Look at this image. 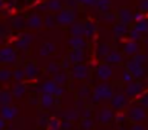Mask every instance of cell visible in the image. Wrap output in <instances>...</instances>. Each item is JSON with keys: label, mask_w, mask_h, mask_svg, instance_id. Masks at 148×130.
<instances>
[{"label": "cell", "mask_w": 148, "mask_h": 130, "mask_svg": "<svg viewBox=\"0 0 148 130\" xmlns=\"http://www.w3.org/2000/svg\"><path fill=\"white\" fill-rule=\"evenodd\" d=\"M144 90V84L139 83V81H131L128 83L126 85V95L128 97H136V95H141Z\"/></svg>", "instance_id": "obj_10"}, {"label": "cell", "mask_w": 148, "mask_h": 130, "mask_svg": "<svg viewBox=\"0 0 148 130\" xmlns=\"http://www.w3.org/2000/svg\"><path fill=\"white\" fill-rule=\"evenodd\" d=\"M80 127L82 129H92L93 127V121L90 117H83L82 123H80Z\"/></svg>", "instance_id": "obj_43"}, {"label": "cell", "mask_w": 148, "mask_h": 130, "mask_svg": "<svg viewBox=\"0 0 148 130\" xmlns=\"http://www.w3.org/2000/svg\"><path fill=\"white\" fill-rule=\"evenodd\" d=\"M12 93H13V95H15L16 98H22V97L25 95V93H26V87L22 84V81H18V84L13 87Z\"/></svg>", "instance_id": "obj_28"}, {"label": "cell", "mask_w": 148, "mask_h": 130, "mask_svg": "<svg viewBox=\"0 0 148 130\" xmlns=\"http://www.w3.org/2000/svg\"><path fill=\"white\" fill-rule=\"evenodd\" d=\"M77 94H79V98H87V97H90V88L89 87H86V85H83V87H80V90L77 91Z\"/></svg>", "instance_id": "obj_38"}, {"label": "cell", "mask_w": 148, "mask_h": 130, "mask_svg": "<svg viewBox=\"0 0 148 130\" xmlns=\"http://www.w3.org/2000/svg\"><path fill=\"white\" fill-rule=\"evenodd\" d=\"M13 93L10 91H2V104H12L13 101Z\"/></svg>", "instance_id": "obj_34"}, {"label": "cell", "mask_w": 148, "mask_h": 130, "mask_svg": "<svg viewBox=\"0 0 148 130\" xmlns=\"http://www.w3.org/2000/svg\"><path fill=\"white\" fill-rule=\"evenodd\" d=\"M79 3L84 5V6H96V2L97 0H77Z\"/></svg>", "instance_id": "obj_52"}, {"label": "cell", "mask_w": 148, "mask_h": 130, "mask_svg": "<svg viewBox=\"0 0 148 130\" xmlns=\"http://www.w3.org/2000/svg\"><path fill=\"white\" fill-rule=\"evenodd\" d=\"M110 52H112L110 45H108V43H99V45H97L96 53H97V56H99V58H103V59H105Z\"/></svg>", "instance_id": "obj_25"}, {"label": "cell", "mask_w": 148, "mask_h": 130, "mask_svg": "<svg viewBox=\"0 0 148 130\" xmlns=\"http://www.w3.org/2000/svg\"><path fill=\"white\" fill-rule=\"evenodd\" d=\"M116 16H118V20H119V22H122V23L129 25L131 22H134V13H132L129 9H125V7L118 9Z\"/></svg>", "instance_id": "obj_12"}, {"label": "cell", "mask_w": 148, "mask_h": 130, "mask_svg": "<svg viewBox=\"0 0 148 130\" xmlns=\"http://www.w3.org/2000/svg\"><path fill=\"white\" fill-rule=\"evenodd\" d=\"M39 103L42 106V108H51L54 104H55V95L54 94H48V93H42L41 98H39Z\"/></svg>", "instance_id": "obj_15"}, {"label": "cell", "mask_w": 148, "mask_h": 130, "mask_svg": "<svg viewBox=\"0 0 148 130\" xmlns=\"http://www.w3.org/2000/svg\"><path fill=\"white\" fill-rule=\"evenodd\" d=\"M36 103H38L36 98H31V101H29V104H36Z\"/></svg>", "instance_id": "obj_59"}, {"label": "cell", "mask_w": 148, "mask_h": 130, "mask_svg": "<svg viewBox=\"0 0 148 130\" xmlns=\"http://www.w3.org/2000/svg\"><path fill=\"white\" fill-rule=\"evenodd\" d=\"M139 104L148 106V94H142V95L139 97Z\"/></svg>", "instance_id": "obj_54"}, {"label": "cell", "mask_w": 148, "mask_h": 130, "mask_svg": "<svg viewBox=\"0 0 148 130\" xmlns=\"http://www.w3.org/2000/svg\"><path fill=\"white\" fill-rule=\"evenodd\" d=\"M64 3L67 7H71V9H77V5H79L77 0H64Z\"/></svg>", "instance_id": "obj_47"}, {"label": "cell", "mask_w": 148, "mask_h": 130, "mask_svg": "<svg viewBox=\"0 0 148 130\" xmlns=\"http://www.w3.org/2000/svg\"><path fill=\"white\" fill-rule=\"evenodd\" d=\"M142 19H144V12H139V13H135V15H134V20L139 22V20H142Z\"/></svg>", "instance_id": "obj_55"}, {"label": "cell", "mask_w": 148, "mask_h": 130, "mask_svg": "<svg viewBox=\"0 0 148 130\" xmlns=\"http://www.w3.org/2000/svg\"><path fill=\"white\" fill-rule=\"evenodd\" d=\"M5 127H6V120H5L2 116H0V130L5 129Z\"/></svg>", "instance_id": "obj_58"}, {"label": "cell", "mask_w": 148, "mask_h": 130, "mask_svg": "<svg viewBox=\"0 0 148 130\" xmlns=\"http://www.w3.org/2000/svg\"><path fill=\"white\" fill-rule=\"evenodd\" d=\"M138 51H139V45H138V41H134V39H131L129 42H126L125 45H123V52L126 53V55H135V53H138Z\"/></svg>", "instance_id": "obj_20"}, {"label": "cell", "mask_w": 148, "mask_h": 130, "mask_svg": "<svg viewBox=\"0 0 148 130\" xmlns=\"http://www.w3.org/2000/svg\"><path fill=\"white\" fill-rule=\"evenodd\" d=\"M134 28H135V29H138L141 33H148V20L142 19V20L136 22V25H135Z\"/></svg>", "instance_id": "obj_33"}, {"label": "cell", "mask_w": 148, "mask_h": 130, "mask_svg": "<svg viewBox=\"0 0 148 130\" xmlns=\"http://www.w3.org/2000/svg\"><path fill=\"white\" fill-rule=\"evenodd\" d=\"M54 52H55V45L52 42H45L39 48V55L41 56H48V55H51Z\"/></svg>", "instance_id": "obj_24"}, {"label": "cell", "mask_w": 148, "mask_h": 130, "mask_svg": "<svg viewBox=\"0 0 148 130\" xmlns=\"http://www.w3.org/2000/svg\"><path fill=\"white\" fill-rule=\"evenodd\" d=\"M54 81L58 85H64L68 81V75L65 72H57V74H54Z\"/></svg>", "instance_id": "obj_32"}, {"label": "cell", "mask_w": 148, "mask_h": 130, "mask_svg": "<svg viewBox=\"0 0 148 130\" xmlns=\"http://www.w3.org/2000/svg\"><path fill=\"white\" fill-rule=\"evenodd\" d=\"M58 88H60V85L52 80V81H47V83H44L42 84V87H41V91L42 93H48V94H57V91H58Z\"/></svg>", "instance_id": "obj_22"}, {"label": "cell", "mask_w": 148, "mask_h": 130, "mask_svg": "<svg viewBox=\"0 0 148 130\" xmlns=\"http://www.w3.org/2000/svg\"><path fill=\"white\" fill-rule=\"evenodd\" d=\"M44 23H45L47 28H54V26L57 25L55 16H52V15H47V16L44 18Z\"/></svg>", "instance_id": "obj_37"}, {"label": "cell", "mask_w": 148, "mask_h": 130, "mask_svg": "<svg viewBox=\"0 0 148 130\" xmlns=\"http://www.w3.org/2000/svg\"><path fill=\"white\" fill-rule=\"evenodd\" d=\"M60 64H57V62H49L48 65H47V72L48 74H51V75H54V74H57V72H60Z\"/></svg>", "instance_id": "obj_35"}, {"label": "cell", "mask_w": 148, "mask_h": 130, "mask_svg": "<svg viewBox=\"0 0 148 130\" xmlns=\"http://www.w3.org/2000/svg\"><path fill=\"white\" fill-rule=\"evenodd\" d=\"M115 118V114H113V111H112V108H102L100 111H99V114H97V121L99 123H102V124H108V123H110L112 120Z\"/></svg>", "instance_id": "obj_13"}, {"label": "cell", "mask_w": 148, "mask_h": 130, "mask_svg": "<svg viewBox=\"0 0 148 130\" xmlns=\"http://www.w3.org/2000/svg\"><path fill=\"white\" fill-rule=\"evenodd\" d=\"M113 97V90L112 87L108 84V83H102L99 84L95 91H93V95H92V101L93 103H99L102 100H110Z\"/></svg>", "instance_id": "obj_1"}, {"label": "cell", "mask_w": 148, "mask_h": 130, "mask_svg": "<svg viewBox=\"0 0 148 130\" xmlns=\"http://www.w3.org/2000/svg\"><path fill=\"white\" fill-rule=\"evenodd\" d=\"M32 42H34V36L31 33H22L18 38V41H16V48L18 49H22V51H26L31 46Z\"/></svg>", "instance_id": "obj_11"}, {"label": "cell", "mask_w": 148, "mask_h": 130, "mask_svg": "<svg viewBox=\"0 0 148 130\" xmlns=\"http://www.w3.org/2000/svg\"><path fill=\"white\" fill-rule=\"evenodd\" d=\"M80 113H82V116H83V117H90V116H92L90 110H89V108H86V107H84V108H83Z\"/></svg>", "instance_id": "obj_56"}, {"label": "cell", "mask_w": 148, "mask_h": 130, "mask_svg": "<svg viewBox=\"0 0 148 130\" xmlns=\"http://www.w3.org/2000/svg\"><path fill=\"white\" fill-rule=\"evenodd\" d=\"M145 129V126H142V124H134L132 126V130H144Z\"/></svg>", "instance_id": "obj_57"}, {"label": "cell", "mask_w": 148, "mask_h": 130, "mask_svg": "<svg viewBox=\"0 0 148 130\" xmlns=\"http://www.w3.org/2000/svg\"><path fill=\"white\" fill-rule=\"evenodd\" d=\"M19 114V108L12 106V104H2L0 106V116H2L6 121L15 120V117H18Z\"/></svg>", "instance_id": "obj_6"}, {"label": "cell", "mask_w": 148, "mask_h": 130, "mask_svg": "<svg viewBox=\"0 0 148 130\" xmlns=\"http://www.w3.org/2000/svg\"><path fill=\"white\" fill-rule=\"evenodd\" d=\"M95 33H96V25L90 20L84 22V36L92 38V36H95Z\"/></svg>", "instance_id": "obj_29"}, {"label": "cell", "mask_w": 148, "mask_h": 130, "mask_svg": "<svg viewBox=\"0 0 148 130\" xmlns=\"http://www.w3.org/2000/svg\"><path fill=\"white\" fill-rule=\"evenodd\" d=\"M122 61H123L122 53H121V52H116V51H112V52L105 58V62H108V64H110V65H118V64H121Z\"/></svg>", "instance_id": "obj_21"}, {"label": "cell", "mask_w": 148, "mask_h": 130, "mask_svg": "<svg viewBox=\"0 0 148 130\" xmlns=\"http://www.w3.org/2000/svg\"><path fill=\"white\" fill-rule=\"evenodd\" d=\"M70 33L76 36H83L84 35V23L82 22H74L70 25Z\"/></svg>", "instance_id": "obj_23"}, {"label": "cell", "mask_w": 148, "mask_h": 130, "mask_svg": "<svg viewBox=\"0 0 148 130\" xmlns=\"http://www.w3.org/2000/svg\"><path fill=\"white\" fill-rule=\"evenodd\" d=\"M16 51L10 46H6L3 49H0V64H15L16 62Z\"/></svg>", "instance_id": "obj_7"}, {"label": "cell", "mask_w": 148, "mask_h": 130, "mask_svg": "<svg viewBox=\"0 0 148 130\" xmlns=\"http://www.w3.org/2000/svg\"><path fill=\"white\" fill-rule=\"evenodd\" d=\"M3 3H5V2H3V0H0V9H2V7H3Z\"/></svg>", "instance_id": "obj_60"}, {"label": "cell", "mask_w": 148, "mask_h": 130, "mask_svg": "<svg viewBox=\"0 0 148 130\" xmlns=\"http://www.w3.org/2000/svg\"><path fill=\"white\" fill-rule=\"evenodd\" d=\"M132 80H134V75H132V74H131L128 70L122 72V81H125V83L128 84V83H131Z\"/></svg>", "instance_id": "obj_46"}, {"label": "cell", "mask_w": 148, "mask_h": 130, "mask_svg": "<svg viewBox=\"0 0 148 130\" xmlns=\"http://www.w3.org/2000/svg\"><path fill=\"white\" fill-rule=\"evenodd\" d=\"M68 46L71 49H84L86 48V41H84L83 36L71 35V38L68 39Z\"/></svg>", "instance_id": "obj_14"}, {"label": "cell", "mask_w": 148, "mask_h": 130, "mask_svg": "<svg viewBox=\"0 0 148 130\" xmlns=\"http://www.w3.org/2000/svg\"><path fill=\"white\" fill-rule=\"evenodd\" d=\"M0 106H2V91H0Z\"/></svg>", "instance_id": "obj_61"}, {"label": "cell", "mask_w": 148, "mask_h": 130, "mask_svg": "<svg viewBox=\"0 0 148 130\" xmlns=\"http://www.w3.org/2000/svg\"><path fill=\"white\" fill-rule=\"evenodd\" d=\"M48 129H51V130H57V129H61V121L58 120V118H49V121H48V126H47Z\"/></svg>", "instance_id": "obj_40"}, {"label": "cell", "mask_w": 148, "mask_h": 130, "mask_svg": "<svg viewBox=\"0 0 148 130\" xmlns=\"http://www.w3.org/2000/svg\"><path fill=\"white\" fill-rule=\"evenodd\" d=\"M12 26H13L15 29H22V28L25 26V20H23L22 18H13V19H12Z\"/></svg>", "instance_id": "obj_41"}, {"label": "cell", "mask_w": 148, "mask_h": 130, "mask_svg": "<svg viewBox=\"0 0 148 130\" xmlns=\"http://www.w3.org/2000/svg\"><path fill=\"white\" fill-rule=\"evenodd\" d=\"M48 121H49V117H48L47 114H41V116L38 117V126H41V127L48 126Z\"/></svg>", "instance_id": "obj_45"}, {"label": "cell", "mask_w": 148, "mask_h": 130, "mask_svg": "<svg viewBox=\"0 0 148 130\" xmlns=\"http://www.w3.org/2000/svg\"><path fill=\"white\" fill-rule=\"evenodd\" d=\"M126 70L134 75V78L136 80H142L145 77V68H144V65L142 64H138L136 61L131 59L126 62Z\"/></svg>", "instance_id": "obj_5"}, {"label": "cell", "mask_w": 148, "mask_h": 130, "mask_svg": "<svg viewBox=\"0 0 148 130\" xmlns=\"http://www.w3.org/2000/svg\"><path fill=\"white\" fill-rule=\"evenodd\" d=\"M84 107H86V104H84V98H79V100L76 101V108H77L79 111H82Z\"/></svg>", "instance_id": "obj_51"}, {"label": "cell", "mask_w": 148, "mask_h": 130, "mask_svg": "<svg viewBox=\"0 0 148 130\" xmlns=\"http://www.w3.org/2000/svg\"><path fill=\"white\" fill-rule=\"evenodd\" d=\"M25 75H26V78L28 80H34V78H36L38 77V72H39V70H38V67L34 64V62H28L26 65H25Z\"/></svg>", "instance_id": "obj_17"}, {"label": "cell", "mask_w": 148, "mask_h": 130, "mask_svg": "<svg viewBox=\"0 0 148 130\" xmlns=\"http://www.w3.org/2000/svg\"><path fill=\"white\" fill-rule=\"evenodd\" d=\"M73 121H70V120H65L64 118V121H61V129H64V130H67V129H71L73 127V124H71Z\"/></svg>", "instance_id": "obj_53"}, {"label": "cell", "mask_w": 148, "mask_h": 130, "mask_svg": "<svg viewBox=\"0 0 148 130\" xmlns=\"http://www.w3.org/2000/svg\"><path fill=\"white\" fill-rule=\"evenodd\" d=\"M126 120V114L125 113H118L115 114V123H123Z\"/></svg>", "instance_id": "obj_48"}, {"label": "cell", "mask_w": 148, "mask_h": 130, "mask_svg": "<svg viewBox=\"0 0 148 130\" xmlns=\"http://www.w3.org/2000/svg\"><path fill=\"white\" fill-rule=\"evenodd\" d=\"M112 74H113V70H112V67H110V64H108V62L99 65V67L96 68V75H97V78L102 80V81H108V80L112 77Z\"/></svg>", "instance_id": "obj_9"}, {"label": "cell", "mask_w": 148, "mask_h": 130, "mask_svg": "<svg viewBox=\"0 0 148 130\" xmlns=\"http://www.w3.org/2000/svg\"><path fill=\"white\" fill-rule=\"evenodd\" d=\"M90 74V68L87 65H84L83 62L80 64H73L71 67V77L74 80H86Z\"/></svg>", "instance_id": "obj_3"}, {"label": "cell", "mask_w": 148, "mask_h": 130, "mask_svg": "<svg viewBox=\"0 0 148 130\" xmlns=\"http://www.w3.org/2000/svg\"><path fill=\"white\" fill-rule=\"evenodd\" d=\"M42 23H44V19H42L39 15H36V13L31 15V16L28 18V20H26V25H28V28H31V29H39V28L42 26Z\"/></svg>", "instance_id": "obj_16"}, {"label": "cell", "mask_w": 148, "mask_h": 130, "mask_svg": "<svg viewBox=\"0 0 148 130\" xmlns=\"http://www.w3.org/2000/svg\"><path fill=\"white\" fill-rule=\"evenodd\" d=\"M68 58H70L71 64H80L84 61V51L83 49H73L68 53Z\"/></svg>", "instance_id": "obj_18"}, {"label": "cell", "mask_w": 148, "mask_h": 130, "mask_svg": "<svg viewBox=\"0 0 148 130\" xmlns=\"http://www.w3.org/2000/svg\"><path fill=\"white\" fill-rule=\"evenodd\" d=\"M128 35H129V38H131V39H134V41H139L142 33H141L138 29H135V28H134V29H131V30L128 32Z\"/></svg>", "instance_id": "obj_44"}, {"label": "cell", "mask_w": 148, "mask_h": 130, "mask_svg": "<svg viewBox=\"0 0 148 130\" xmlns=\"http://www.w3.org/2000/svg\"><path fill=\"white\" fill-rule=\"evenodd\" d=\"M76 9H71V7H64L61 9L60 12H57L55 15V20L58 25H62V26H68L71 23L76 22Z\"/></svg>", "instance_id": "obj_2"}, {"label": "cell", "mask_w": 148, "mask_h": 130, "mask_svg": "<svg viewBox=\"0 0 148 130\" xmlns=\"http://www.w3.org/2000/svg\"><path fill=\"white\" fill-rule=\"evenodd\" d=\"M13 78H15L16 81H22L23 78H26L25 70H23V68H16V70L13 71Z\"/></svg>", "instance_id": "obj_39"}, {"label": "cell", "mask_w": 148, "mask_h": 130, "mask_svg": "<svg viewBox=\"0 0 148 130\" xmlns=\"http://www.w3.org/2000/svg\"><path fill=\"white\" fill-rule=\"evenodd\" d=\"M62 117H64L65 120H70V121H76V120H79V117H80V111H79L77 108H70V110H65V111L62 113Z\"/></svg>", "instance_id": "obj_26"}, {"label": "cell", "mask_w": 148, "mask_h": 130, "mask_svg": "<svg viewBox=\"0 0 148 130\" xmlns=\"http://www.w3.org/2000/svg\"><path fill=\"white\" fill-rule=\"evenodd\" d=\"M145 108H144V106L142 104H136V106H132V107H129V110H128V118L131 120V121H134V123H141L144 118H145Z\"/></svg>", "instance_id": "obj_4"}, {"label": "cell", "mask_w": 148, "mask_h": 130, "mask_svg": "<svg viewBox=\"0 0 148 130\" xmlns=\"http://www.w3.org/2000/svg\"><path fill=\"white\" fill-rule=\"evenodd\" d=\"M47 3V7H48V10L49 12H60L61 9H62V2L61 0H48V2H45Z\"/></svg>", "instance_id": "obj_27"}, {"label": "cell", "mask_w": 148, "mask_h": 130, "mask_svg": "<svg viewBox=\"0 0 148 130\" xmlns=\"http://www.w3.org/2000/svg\"><path fill=\"white\" fill-rule=\"evenodd\" d=\"M110 106L113 110H123L126 106H128V98H126V94H115L112 98H110Z\"/></svg>", "instance_id": "obj_8"}, {"label": "cell", "mask_w": 148, "mask_h": 130, "mask_svg": "<svg viewBox=\"0 0 148 130\" xmlns=\"http://www.w3.org/2000/svg\"><path fill=\"white\" fill-rule=\"evenodd\" d=\"M103 20L106 22V23H115V20H118V16H116V13H113V12H106V13H103Z\"/></svg>", "instance_id": "obj_36"}, {"label": "cell", "mask_w": 148, "mask_h": 130, "mask_svg": "<svg viewBox=\"0 0 148 130\" xmlns=\"http://www.w3.org/2000/svg\"><path fill=\"white\" fill-rule=\"evenodd\" d=\"M132 59L136 61L138 64H142V65H144V64L148 61V55H147V53H135Z\"/></svg>", "instance_id": "obj_42"}, {"label": "cell", "mask_w": 148, "mask_h": 130, "mask_svg": "<svg viewBox=\"0 0 148 130\" xmlns=\"http://www.w3.org/2000/svg\"><path fill=\"white\" fill-rule=\"evenodd\" d=\"M12 77H13V72L10 70H8V68L0 70V83H8Z\"/></svg>", "instance_id": "obj_31"}, {"label": "cell", "mask_w": 148, "mask_h": 130, "mask_svg": "<svg viewBox=\"0 0 148 130\" xmlns=\"http://www.w3.org/2000/svg\"><path fill=\"white\" fill-rule=\"evenodd\" d=\"M128 32H129V29H128V25H126V23L119 22V23H116V25L113 26V36H115L116 39L123 38Z\"/></svg>", "instance_id": "obj_19"}, {"label": "cell", "mask_w": 148, "mask_h": 130, "mask_svg": "<svg viewBox=\"0 0 148 130\" xmlns=\"http://www.w3.org/2000/svg\"><path fill=\"white\" fill-rule=\"evenodd\" d=\"M96 7L102 13L109 12L110 10V0H97V2H96Z\"/></svg>", "instance_id": "obj_30"}, {"label": "cell", "mask_w": 148, "mask_h": 130, "mask_svg": "<svg viewBox=\"0 0 148 130\" xmlns=\"http://www.w3.org/2000/svg\"><path fill=\"white\" fill-rule=\"evenodd\" d=\"M139 10L144 13H148V0H141L139 2Z\"/></svg>", "instance_id": "obj_49"}, {"label": "cell", "mask_w": 148, "mask_h": 130, "mask_svg": "<svg viewBox=\"0 0 148 130\" xmlns=\"http://www.w3.org/2000/svg\"><path fill=\"white\" fill-rule=\"evenodd\" d=\"M60 65H61V67H62L64 70L70 68V67H71V61H70V58H68V56H65V58L62 59V62H61Z\"/></svg>", "instance_id": "obj_50"}]
</instances>
